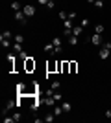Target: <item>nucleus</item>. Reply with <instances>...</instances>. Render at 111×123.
Returning a JSON list of instances; mask_svg holds the SVG:
<instances>
[{
    "mask_svg": "<svg viewBox=\"0 0 111 123\" xmlns=\"http://www.w3.org/2000/svg\"><path fill=\"white\" fill-rule=\"evenodd\" d=\"M100 59H107V57H111V42H102V48H100Z\"/></svg>",
    "mask_w": 111,
    "mask_h": 123,
    "instance_id": "obj_1",
    "label": "nucleus"
},
{
    "mask_svg": "<svg viewBox=\"0 0 111 123\" xmlns=\"http://www.w3.org/2000/svg\"><path fill=\"white\" fill-rule=\"evenodd\" d=\"M6 61H7V70L9 72H15V61H17V53L15 51H11L6 55Z\"/></svg>",
    "mask_w": 111,
    "mask_h": 123,
    "instance_id": "obj_2",
    "label": "nucleus"
},
{
    "mask_svg": "<svg viewBox=\"0 0 111 123\" xmlns=\"http://www.w3.org/2000/svg\"><path fill=\"white\" fill-rule=\"evenodd\" d=\"M13 18H15L17 22H19V24H22V26H26L28 24V17L24 15V11H15V13H13Z\"/></svg>",
    "mask_w": 111,
    "mask_h": 123,
    "instance_id": "obj_3",
    "label": "nucleus"
},
{
    "mask_svg": "<svg viewBox=\"0 0 111 123\" xmlns=\"http://www.w3.org/2000/svg\"><path fill=\"white\" fill-rule=\"evenodd\" d=\"M22 11H24V15H26L28 18H32V17L35 15V7H33L32 4H24L22 6Z\"/></svg>",
    "mask_w": 111,
    "mask_h": 123,
    "instance_id": "obj_4",
    "label": "nucleus"
},
{
    "mask_svg": "<svg viewBox=\"0 0 111 123\" xmlns=\"http://www.w3.org/2000/svg\"><path fill=\"white\" fill-rule=\"evenodd\" d=\"M87 41L93 42V46H102V42H104V41H102V35H98V33H93Z\"/></svg>",
    "mask_w": 111,
    "mask_h": 123,
    "instance_id": "obj_5",
    "label": "nucleus"
},
{
    "mask_svg": "<svg viewBox=\"0 0 111 123\" xmlns=\"http://www.w3.org/2000/svg\"><path fill=\"white\" fill-rule=\"evenodd\" d=\"M35 61H33L32 57H28L26 61H24V70H26V72H33V70H35Z\"/></svg>",
    "mask_w": 111,
    "mask_h": 123,
    "instance_id": "obj_6",
    "label": "nucleus"
},
{
    "mask_svg": "<svg viewBox=\"0 0 111 123\" xmlns=\"http://www.w3.org/2000/svg\"><path fill=\"white\" fill-rule=\"evenodd\" d=\"M52 44H54V48H56V55H58V53H61V44H63V39H61V37H54V39H52Z\"/></svg>",
    "mask_w": 111,
    "mask_h": 123,
    "instance_id": "obj_7",
    "label": "nucleus"
},
{
    "mask_svg": "<svg viewBox=\"0 0 111 123\" xmlns=\"http://www.w3.org/2000/svg\"><path fill=\"white\" fill-rule=\"evenodd\" d=\"M54 72H58V62L56 61L46 62V74H54Z\"/></svg>",
    "mask_w": 111,
    "mask_h": 123,
    "instance_id": "obj_8",
    "label": "nucleus"
},
{
    "mask_svg": "<svg viewBox=\"0 0 111 123\" xmlns=\"http://www.w3.org/2000/svg\"><path fill=\"white\" fill-rule=\"evenodd\" d=\"M61 72H63V74L70 72V61H63V62H61Z\"/></svg>",
    "mask_w": 111,
    "mask_h": 123,
    "instance_id": "obj_9",
    "label": "nucleus"
},
{
    "mask_svg": "<svg viewBox=\"0 0 111 123\" xmlns=\"http://www.w3.org/2000/svg\"><path fill=\"white\" fill-rule=\"evenodd\" d=\"M44 51H46V53H54V55H56V48H54V44H52V42L44 44Z\"/></svg>",
    "mask_w": 111,
    "mask_h": 123,
    "instance_id": "obj_10",
    "label": "nucleus"
},
{
    "mask_svg": "<svg viewBox=\"0 0 111 123\" xmlns=\"http://www.w3.org/2000/svg\"><path fill=\"white\" fill-rule=\"evenodd\" d=\"M81 33H83V26H74L72 28V35H81Z\"/></svg>",
    "mask_w": 111,
    "mask_h": 123,
    "instance_id": "obj_11",
    "label": "nucleus"
},
{
    "mask_svg": "<svg viewBox=\"0 0 111 123\" xmlns=\"http://www.w3.org/2000/svg\"><path fill=\"white\" fill-rule=\"evenodd\" d=\"M63 28H65V30H72V28H74V20H70V18L63 20Z\"/></svg>",
    "mask_w": 111,
    "mask_h": 123,
    "instance_id": "obj_12",
    "label": "nucleus"
},
{
    "mask_svg": "<svg viewBox=\"0 0 111 123\" xmlns=\"http://www.w3.org/2000/svg\"><path fill=\"white\" fill-rule=\"evenodd\" d=\"M50 88H52V90H56V92H58L59 88H61V81H58V79H56V81H52V83H50Z\"/></svg>",
    "mask_w": 111,
    "mask_h": 123,
    "instance_id": "obj_13",
    "label": "nucleus"
},
{
    "mask_svg": "<svg viewBox=\"0 0 111 123\" xmlns=\"http://www.w3.org/2000/svg\"><path fill=\"white\" fill-rule=\"evenodd\" d=\"M104 31H106V28L102 24H96L95 26V33H98V35H104Z\"/></svg>",
    "mask_w": 111,
    "mask_h": 123,
    "instance_id": "obj_14",
    "label": "nucleus"
},
{
    "mask_svg": "<svg viewBox=\"0 0 111 123\" xmlns=\"http://www.w3.org/2000/svg\"><path fill=\"white\" fill-rule=\"evenodd\" d=\"M13 41L19 42V44H24V35H21V33H17L15 37H13Z\"/></svg>",
    "mask_w": 111,
    "mask_h": 123,
    "instance_id": "obj_15",
    "label": "nucleus"
},
{
    "mask_svg": "<svg viewBox=\"0 0 111 123\" xmlns=\"http://www.w3.org/2000/svg\"><path fill=\"white\" fill-rule=\"evenodd\" d=\"M0 42H2L4 48H11V39H2V37H0Z\"/></svg>",
    "mask_w": 111,
    "mask_h": 123,
    "instance_id": "obj_16",
    "label": "nucleus"
},
{
    "mask_svg": "<svg viewBox=\"0 0 111 123\" xmlns=\"http://www.w3.org/2000/svg\"><path fill=\"white\" fill-rule=\"evenodd\" d=\"M43 119H44V123H50V121H54V119H56V114H54V112H52V114H46Z\"/></svg>",
    "mask_w": 111,
    "mask_h": 123,
    "instance_id": "obj_17",
    "label": "nucleus"
},
{
    "mask_svg": "<svg viewBox=\"0 0 111 123\" xmlns=\"http://www.w3.org/2000/svg\"><path fill=\"white\" fill-rule=\"evenodd\" d=\"M11 9H13V11H21L22 9L21 2H11Z\"/></svg>",
    "mask_w": 111,
    "mask_h": 123,
    "instance_id": "obj_18",
    "label": "nucleus"
},
{
    "mask_svg": "<svg viewBox=\"0 0 111 123\" xmlns=\"http://www.w3.org/2000/svg\"><path fill=\"white\" fill-rule=\"evenodd\" d=\"M61 107H63V112H67V114L72 110V105H70V103H61Z\"/></svg>",
    "mask_w": 111,
    "mask_h": 123,
    "instance_id": "obj_19",
    "label": "nucleus"
},
{
    "mask_svg": "<svg viewBox=\"0 0 111 123\" xmlns=\"http://www.w3.org/2000/svg\"><path fill=\"white\" fill-rule=\"evenodd\" d=\"M54 114H56V116H61V114H63V107H61V105H56V107H54Z\"/></svg>",
    "mask_w": 111,
    "mask_h": 123,
    "instance_id": "obj_20",
    "label": "nucleus"
},
{
    "mask_svg": "<svg viewBox=\"0 0 111 123\" xmlns=\"http://www.w3.org/2000/svg\"><path fill=\"white\" fill-rule=\"evenodd\" d=\"M69 44H70V46H76V44H78V37H76V35H70L69 37Z\"/></svg>",
    "mask_w": 111,
    "mask_h": 123,
    "instance_id": "obj_21",
    "label": "nucleus"
},
{
    "mask_svg": "<svg viewBox=\"0 0 111 123\" xmlns=\"http://www.w3.org/2000/svg\"><path fill=\"white\" fill-rule=\"evenodd\" d=\"M76 70H78V62H76V61H70V72L69 74H76Z\"/></svg>",
    "mask_w": 111,
    "mask_h": 123,
    "instance_id": "obj_22",
    "label": "nucleus"
},
{
    "mask_svg": "<svg viewBox=\"0 0 111 123\" xmlns=\"http://www.w3.org/2000/svg\"><path fill=\"white\" fill-rule=\"evenodd\" d=\"M59 20H61V22H63V20H67V18H69V13H67V11H59Z\"/></svg>",
    "mask_w": 111,
    "mask_h": 123,
    "instance_id": "obj_23",
    "label": "nucleus"
},
{
    "mask_svg": "<svg viewBox=\"0 0 111 123\" xmlns=\"http://www.w3.org/2000/svg\"><path fill=\"white\" fill-rule=\"evenodd\" d=\"M0 37H2V39H13V33H11L9 30H6V31H4V33H2Z\"/></svg>",
    "mask_w": 111,
    "mask_h": 123,
    "instance_id": "obj_24",
    "label": "nucleus"
},
{
    "mask_svg": "<svg viewBox=\"0 0 111 123\" xmlns=\"http://www.w3.org/2000/svg\"><path fill=\"white\" fill-rule=\"evenodd\" d=\"M13 51H15V53H21V51H22V44L15 42V44H13Z\"/></svg>",
    "mask_w": 111,
    "mask_h": 123,
    "instance_id": "obj_25",
    "label": "nucleus"
},
{
    "mask_svg": "<svg viewBox=\"0 0 111 123\" xmlns=\"http://www.w3.org/2000/svg\"><path fill=\"white\" fill-rule=\"evenodd\" d=\"M96 7V9H102L104 7V0H95V4H93Z\"/></svg>",
    "mask_w": 111,
    "mask_h": 123,
    "instance_id": "obj_26",
    "label": "nucleus"
},
{
    "mask_svg": "<svg viewBox=\"0 0 111 123\" xmlns=\"http://www.w3.org/2000/svg\"><path fill=\"white\" fill-rule=\"evenodd\" d=\"M11 116H13V119H15V121H21V118H22V114H21V112H13Z\"/></svg>",
    "mask_w": 111,
    "mask_h": 123,
    "instance_id": "obj_27",
    "label": "nucleus"
},
{
    "mask_svg": "<svg viewBox=\"0 0 111 123\" xmlns=\"http://www.w3.org/2000/svg\"><path fill=\"white\" fill-rule=\"evenodd\" d=\"M19 57H21V59H22V61H26V59H28V57H30V55H28V53H26V51H24V50H22V51H21V53H19Z\"/></svg>",
    "mask_w": 111,
    "mask_h": 123,
    "instance_id": "obj_28",
    "label": "nucleus"
},
{
    "mask_svg": "<svg viewBox=\"0 0 111 123\" xmlns=\"http://www.w3.org/2000/svg\"><path fill=\"white\" fill-rule=\"evenodd\" d=\"M76 17H78V13H76V11H69V18H70V20H74Z\"/></svg>",
    "mask_w": 111,
    "mask_h": 123,
    "instance_id": "obj_29",
    "label": "nucleus"
},
{
    "mask_svg": "<svg viewBox=\"0 0 111 123\" xmlns=\"http://www.w3.org/2000/svg\"><path fill=\"white\" fill-rule=\"evenodd\" d=\"M80 26H83V28H87V26H89V18H81Z\"/></svg>",
    "mask_w": 111,
    "mask_h": 123,
    "instance_id": "obj_30",
    "label": "nucleus"
},
{
    "mask_svg": "<svg viewBox=\"0 0 111 123\" xmlns=\"http://www.w3.org/2000/svg\"><path fill=\"white\" fill-rule=\"evenodd\" d=\"M48 2H50V0H37V4H39V6H46Z\"/></svg>",
    "mask_w": 111,
    "mask_h": 123,
    "instance_id": "obj_31",
    "label": "nucleus"
},
{
    "mask_svg": "<svg viewBox=\"0 0 111 123\" xmlns=\"http://www.w3.org/2000/svg\"><path fill=\"white\" fill-rule=\"evenodd\" d=\"M106 118H111V108H107V110H106Z\"/></svg>",
    "mask_w": 111,
    "mask_h": 123,
    "instance_id": "obj_32",
    "label": "nucleus"
},
{
    "mask_svg": "<svg viewBox=\"0 0 111 123\" xmlns=\"http://www.w3.org/2000/svg\"><path fill=\"white\" fill-rule=\"evenodd\" d=\"M87 4H95V0H87Z\"/></svg>",
    "mask_w": 111,
    "mask_h": 123,
    "instance_id": "obj_33",
    "label": "nucleus"
}]
</instances>
